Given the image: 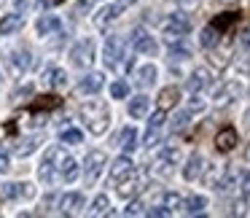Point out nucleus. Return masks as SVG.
Instances as JSON below:
<instances>
[{
    "instance_id": "1",
    "label": "nucleus",
    "mask_w": 250,
    "mask_h": 218,
    "mask_svg": "<svg viewBox=\"0 0 250 218\" xmlns=\"http://www.w3.org/2000/svg\"><path fill=\"white\" fill-rule=\"evenodd\" d=\"M81 119H83V124H86V130L92 132V135H103L110 124L108 103H103V100H86V103L81 105Z\"/></svg>"
},
{
    "instance_id": "2",
    "label": "nucleus",
    "mask_w": 250,
    "mask_h": 218,
    "mask_svg": "<svg viewBox=\"0 0 250 218\" xmlns=\"http://www.w3.org/2000/svg\"><path fill=\"white\" fill-rule=\"evenodd\" d=\"M62 148L60 146H51V148H46V156H43V162H41V167H38V178L43 180V186H51L54 180H60V175H57V162L62 159Z\"/></svg>"
},
{
    "instance_id": "3",
    "label": "nucleus",
    "mask_w": 250,
    "mask_h": 218,
    "mask_svg": "<svg viewBox=\"0 0 250 218\" xmlns=\"http://www.w3.org/2000/svg\"><path fill=\"white\" fill-rule=\"evenodd\" d=\"M191 30V19L188 14L180 8V11L169 14L167 19V30H164V38H167V44H175V41H183V35Z\"/></svg>"
},
{
    "instance_id": "4",
    "label": "nucleus",
    "mask_w": 250,
    "mask_h": 218,
    "mask_svg": "<svg viewBox=\"0 0 250 218\" xmlns=\"http://www.w3.org/2000/svg\"><path fill=\"white\" fill-rule=\"evenodd\" d=\"M129 46H132V51H137V54H143V57H156L159 54L156 38H153L151 33H146L143 27H137L135 33L129 35Z\"/></svg>"
},
{
    "instance_id": "5",
    "label": "nucleus",
    "mask_w": 250,
    "mask_h": 218,
    "mask_svg": "<svg viewBox=\"0 0 250 218\" xmlns=\"http://www.w3.org/2000/svg\"><path fill=\"white\" fill-rule=\"evenodd\" d=\"M3 62H6V67L14 73V76H22V73L30 70V51L24 49V46H14V49L6 51V57H3Z\"/></svg>"
},
{
    "instance_id": "6",
    "label": "nucleus",
    "mask_w": 250,
    "mask_h": 218,
    "mask_svg": "<svg viewBox=\"0 0 250 218\" xmlns=\"http://www.w3.org/2000/svg\"><path fill=\"white\" fill-rule=\"evenodd\" d=\"M105 164H108V156L105 151H89L86 153V170H83V183L86 186H94L103 175Z\"/></svg>"
},
{
    "instance_id": "7",
    "label": "nucleus",
    "mask_w": 250,
    "mask_h": 218,
    "mask_svg": "<svg viewBox=\"0 0 250 218\" xmlns=\"http://www.w3.org/2000/svg\"><path fill=\"white\" fill-rule=\"evenodd\" d=\"M124 46H126V41L121 38V35H108V41H105V51H103V60H105V65L110 67V70H116L119 67V62H121V57H124Z\"/></svg>"
},
{
    "instance_id": "8",
    "label": "nucleus",
    "mask_w": 250,
    "mask_h": 218,
    "mask_svg": "<svg viewBox=\"0 0 250 218\" xmlns=\"http://www.w3.org/2000/svg\"><path fill=\"white\" fill-rule=\"evenodd\" d=\"M70 62L76 67H89V65H92V62H94V41L92 38L78 41V44L70 49Z\"/></svg>"
},
{
    "instance_id": "9",
    "label": "nucleus",
    "mask_w": 250,
    "mask_h": 218,
    "mask_svg": "<svg viewBox=\"0 0 250 218\" xmlns=\"http://www.w3.org/2000/svg\"><path fill=\"white\" fill-rule=\"evenodd\" d=\"M237 146H239V135H237L234 127H223V130L215 135V151L229 153V151H234Z\"/></svg>"
},
{
    "instance_id": "10",
    "label": "nucleus",
    "mask_w": 250,
    "mask_h": 218,
    "mask_svg": "<svg viewBox=\"0 0 250 218\" xmlns=\"http://www.w3.org/2000/svg\"><path fill=\"white\" fill-rule=\"evenodd\" d=\"M57 199H60V213H65V216L81 213V207L86 205V199H83L81 191H67L65 196H57Z\"/></svg>"
},
{
    "instance_id": "11",
    "label": "nucleus",
    "mask_w": 250,
    "mask_h": 218,
    "mask_svg": "<svg viewBox=\"0 0 250 218\" xmlns=\"http://www.w3.org/2000/svg\"><path fill=\"white\" fill-rule=\"evenodd\" d=\"M35 30H38L41 38H49V35H54L62 30V19L57 17V14H43V17L35 22Z\"/></svg>"
},
{
    "instance_id": "12",
    "label": "nucleus",
    "mask_w": 250,
    "mask_h": 218,
    "mask_svg": "<svg viewBox=\"0 0 250 218\" xmlns=\"http://www.w3.org/2000/svg\"><path fill=\"white\" fill-rule=\"evenodd\" d=\"M57 175H60V180H65V183H73V180L78 178V162L73 156H67V153H62V159L57 162Z\"/></svg>"
},
{
    "instance_id": "13",
    "label": "nucleus",
    "mask_w": 250,
    "mask_h": 218,
    "mask_svg": "<svg viewBox=\"0 0 250 218\" xmlns=\"http://www.w3.org/2000/svg\"><path fill=\"white\" fill-rule=\"evenodd\" d=\"M132 170H135L132 156H129V153H121V156L116 159L113 164H110V180H113V183H119L121 178H126V175L132 173Z\"/></svg>"
},
{
    "instance_id": "14",
    "label": "nucleus",
    "mask_w": 250,
    "mask_h": 218,
    "mask_svg": "<svg viewBox=\"0 0 250 218\" xmlns=\"http://www.w3.org/2000/svg\"><path fill=\"white\" fill-rule=\"evenodd\" d=\"M41 143H43V135L41 132H35V135H27V137H19L17 146H14V151H17V156H30L33 151H38Z\"/></svg>"
},
{
    "instance_id": "15",
    "label": "nucleus",
    "mask_w": 250,
    "mask_h": 218,
    "mask_svg": "<svg viewBox=\"0 0 250 218\" xmlns=\"http://www.w3.org/2000/svg\"><path fill=\"white\" fill-rule=\"evenodd\" d=\"M202 173H205V156H202V153H191L186 167H183V178L188 180V183H194V180H199Z\"/></svg>"
},
{
    "instance_id": "16",
    "label": "nucleus",
    "mask_w": 250,
    "mask_h": 218,
    "mask_svg": "<svg viewBox=\"0 0 250 218\" xmlns=\"http://www.w3.org/2000/svg\"><path fill=\"white\" fill-rule=\"evenodd\" d=\"M237 97H239V87H237V84H234V81L223 84V87L215 92V108H229Z\"/></svg>"
},
{
    "instance_id": "17",
    "label": "nucleus",
    "mask_w": 250,
    "mask_h": 218,
    "mask_svg": "<svg viewBox=\"0 0 250 218\" xmlns=\"http://www.w3.org/2000/svg\"><path fill=\"white\" fill-rule=\"evenodd\" d=\"M24 27V14L14 11V14H6L0 17V35H14Z\"/></svg>"
},
{
    "instance_id": "18",
    "label": "nucleus",
    "mask_w": 250,
    "mask_h": 218,
    "mask_svg": "<svg viewBox=\"0 0 250 218\" xmlns=\"http://www.w3.org/2000/svg\"><path fill=\"white\" fill-rule=\"evenodd\" d=\"M205 87H210V70H207V67H196V70L188 76V81H186V89H188L191 94H196Z\"/></svg>"
},
{
    "instance_id": "19",
    "label": "nucleus",
    "mask_w": 250,
    "mask_h": 218,
    "mask_svg": "<svg viewBox=\"0 0 250 218\" xmlns=\"http://www.w3.org/2000/svg\"><path fill=\"white\" fill-rule=\"evenodd\" d=\"M103 87H105L103 73H86V76L78 81V92H83V94H97Z\"/></svg>"
},
{
    "instance_id": "20",
    "label": "nucleus",
    "mask_w": 250,
    "mask_h": 218,
    "mask_svg": "<svg viewBox=\"0 0 250 218\" xmlns=\"http://www.w3.org/2000/svg\"><path fill=\"white\" fill-rule=\"evenodd\" d=\"M41 78H43V84H46V87H51V89H62L67 84V73L62 70V67H54V65L46 67Z\"/></svg>"
},
{
    "instance_id": "21",
    "label": "nucleus",
    "mask_w": 250,
    "mask_h": 218,
    "mask_svg": "<svg viewBox=\"0 0 250 218\" xmlns=\"http://www.w3.org/2000/svg\"><path fill=\"white\" fill-rule=\"evenodd\" d=\"M135 78H137V87L140 89H148V87H153V84H156V78H159V70H156V65H151V62H148V65H143L140 70L135 73Z\"/></svg>"
},
{
    "instance_id": "22",
    "label": "nucleus",
    "mask_w": 250,
    "mask_h": 218,
    "mask_svg": "<svg viewBox=\"0 0 250 218\" xmlns=\"http://www.w3.org/2000/svg\"><path fill=\"white\" fill-rule=\"evenodd\" d=\"M237 22H239V11H226V14H218V17L212 19V27H215L221 35H226Z\"/></svg>"
},
{
    "instance_id": "23",
    "label": "nucleus",
    "mask_w": 250,
    "mask_h": 218,
    "mask_svg": "<svg viewBox=\"0 0 250 218\" xmlns=\"http://www.w3.org/2000/svg\"><path fill=\"white\" fill-rule=\"evenodd\" d=\"M180 207H183L186 216H194V213H202L207 207V196L205 194H191L186 199H180Z\"/></svg>"
},
{
    "instance_id": "24",
    "label": "nucleus",
    "mask_w": 250,
    "mask_h": 218,
    "mask_svg": "<svg viewBox=\"0 0 250 218\" xmlns=\"http://www.w3.org/2000/svg\"><path fill=\"white\" fill-rule=\"evenodd\" d=\"M148 108H151V100H148L146 94H137V97L129 100V116L132 119H146Z\"/></svg>"
},
{
    "instance_id": "25",
    "label": "nucleus",
    "mask_w": 250,
    "mask_h": 218,
    "mask_svg": "<svg viewBox=\"0 0 250 218\" xmlns=\"http://www.w3.org/2000/svg\"><path fill=\"white\" fill-rule=\"evenodd\" d=\"M60 105H62V97H57V94H43V97H38L30 108H33L35 113H41V110L46 113V110H57Z\"/></svg>"
},
{
    "instance_id": "26",
    "label": "nucleus",
    "mask_w": 250,
    "mask_h": 218,
    "mask_svg": "<svg viewBox=\"0 0 250 218\" xmlns=\"http://www.w3.org/2000/svg\"><path fill=\"white\" fill-rule=\"evenodd\" d=\"M178 100H180V89L178 87H164L162 92H159V108H175L178 105Z\"/></svg>"
},
{
    "instance_id": "27",
    "label": "nucleus",
    "mask_w": 250,
    "mask_h": 218,
    "mask_svg": "<svg viewBox=\"0 0 250 218\" xmlns=\"http://www.w3.org/2000/svg\"><path fill=\"white\" fill-rule=\"evenodd\" d=\"M119 11H121V6H105V8H100L97 17H94V24H97L100 30H105L116 17H119Z\"/></svg>"
},
{
    "instance_id": "28",
    "label": "nucleus",
    "mask_w": 250,
    "mask_h": 218,
    "mask_svg": "<svg viewBox=\"0 0 250 218\" xmlns=\"http://www.w3.org/2000/svg\"><path fill=\"white\" fill-rule=\"evenodd\" d=\"M119 146L124 148V153H132L137 148V130L135 127H124L119 135Z\"/></svg>"
},
{
    "instance_id": "29",
    "label": "nucleus",
    "mask_w": 250,
    "mask_h": 218,
    "mask_svg": "<svg viewBox=\"0 0 250 218\" xmlns=\"http://www.w3.org/2000/svg\"><path fill=\"white\" fill-rule=\"evenodd\" d=\"M137 191H140V183H137V178H135V170H132V173L126 175V178H121V180H119V194L126 199V196H135Z\"/></svg>"
},
{
    "instance_id": "30",
    "label": "nucleus",
    "mask_w": 250,
    "mask_h": 218,
    "mask_svg": "<svg viewBox=\"0 0 250 218\" xmlns=\"http://www.w3.org/2000/svg\"><path fill=\"white\" fill-rule=\"evenodd\" d=\"M188 124H191V110H178V113L172 116V121H169V130H172V132H183Z\"/></svg>"
},
{
    "instance_id": "31",
    "label": "nucleus",
    "mask_w": 250,
    "mask_h": 218,
    "mask_svg": "<svg viewBox=\"0 0 250 218\" xmlns=\"http://www.w3.org/2000/svg\"><path fill=\"white\" fill-rule=\"evenodd\" d=\"M218 41H221V33H218V30L212 27V24H210V27H205V30H202V35H199V44L205 46V49H212V46H215Z\"/></svg>"
},
{
    "instance_id": "32",
    "label": "nucleus",
    "mask_w": 250,
    "mask_h": 218,
    "mask_svg": "<svg viewBox=\"0 0 250 218\" xmlns=\"http://www.w3.org/2000/svg\"><path fill=\"white\" fill-rule=\"evenodd\" d=\"M92 216H105V213H110V199H108V194H100V196H94V202H92Z\"/></svg>"
},
{
    "instance_id": "33",
    "label": "nucleus",
    "mask_w": 250,
    "mask_h": 218,
    "mask_svg": "<svg viewBox=\"0 0 250 218\" xmlns=\"http://www.w3.org/2000/svg\"><path fill=\"white\" fill-rule=\"evenodd\" d=\"M62 143H67V146H78V143H83V132L81 130H73V127H62Z\"/></svg>"
},
{
    "instance_id": "34",
    "label": "nucleus",
    "mask_w": 250,
    "mask_h": 218,
    "mask_svg": "<svg viewBox=\"0 0 250 218\" xmlns=\"http://www.w3.org/2000/svg\"><path fill=\"white\" fill-rule=\"evenodd\" d=\"M126 94H129V84H126V81H121V78H119V81L110 84V97H113V100H124Z\"/></svg>"
},
{
    "instance_id": "35",
    "label": "nucleus",
    "mask_w": 250,
    "mask_h": 218,
    "mask_svg": "<svg viewBox=\"0 0 250 218\" xmlns=\"http://www.w3.org/2000/svg\"><path fill=\"white\" fill-rule=\"evenodd\" d=\"M33 94H35V87H33V84H24L22 89H17V92L11 94V103H22V100L33 97Z\"/></svg>"
},
{
    "instance_id": "36",
    "label": "nucleus",
    "mask_w": 250,
    "mask_h": 218,
    "mask_svg": "<svg viewBox=\"0 0 250 218\" xmlns=\"http://www.w3.org/2000/svg\"><path fill=\"white\" fill-rule=\"evenodd\" d=\"M35 196V186L33 183H17V199H33Z\"/></svg>"
},
{
    "instance_id": "37",
    "label": "nucleus",
    "mask_w": 250,
    "mask_h": 218,
    "mask_svg": "<svg viewBox=\"0 0 250 218\" xmlns=\"http://www.w3.org/2000/svg\"><path fill=\"white\" fill-rule=\"evenodd\" d=\"M164 121H167V110H164V108H159L156 113L151 116V121H148V127H153V130H162V127H164Z\"/></svg>"
},
{
    "instance_id": "38",
    "label": "nucleus",
    "mask_w": 250,
    "mask_h": 218,
    "mask_svg": "<svg viewBox=\"0 0 250 218\" xmlns=\"http://www.w3.org/2000/svg\"><path fill=\"white\" fill-rule=\"evenodd\" d=\"M0 199H17V183H3L0 186Z\"/></svg>"
},
{
    "instance_id": "39",
    "label": "nucleus",
    "mask_w": 250,
    "mask_h": 218,
    "mask_svg": "<svg viewBox=\"0 0 250 218\" xmlns=\"http://www.w3.org/2000/svg\"><path fill=\"white\" fill-rule=\"evenodd\" d=\"M159 132H162V130H153V127H148V132H146V146H148V148H151V146H159V137H162Z\"/></svg>"
},
{
    "instance_id": "40",
    "label": "nucleus",
    "mask_w": 250,
    "mask_h": 218,
    "mask_svg": "<svg viewBox=\"0 0 250 218\" xmlns=\"http://www.w3.org/2000/svg\"><path fill=\"white\" fill-rule=\"evenodd\" d=\"M188 110H191V113H196V110H205V100L196 97V94H191V100H188Z\"/></svg>"
},
{
    "instance_id": "41",
    "label": "nucleus",
    "mask_w": 250,
    "mask_h": 218,
    "mask_svg": "<svg viewBox=\"0 0 250 218\" xmlns=\"http://www.w3.org/2000/svg\"><path fill=\"white\" fill-rule=\"evenodd\" d=\"M140 213H146V210H143V199H135V202H132V205L124 210V216H140Z\"/></svg>"
},
{
    "instance_id": "42",
    "label": "nucleus",
    "mask_w": 250,
    "mask_h": 218,
    "mask_svg": "<svg viewBox=\"0 0 250 218\" xmlns=\"http://www.w3.org/2000/svg\"><path fill=\"white\" fill-rule=\"evenodd\" d=\"M11 8H14V11H19V14H24L30 8V0H11Z\"/></svg>"
},
{
    "instance_id": "43",
    "label": "nucleus",
    "mask_w": 250,
    "mask_h": 218,
    "mask_svg": "<svg viewBox=\"0 0 250 218\" xmlns=\"http://www.w3.org/2000/svg\"><path fill=\"white\" fill-rule=\"evenodd\" d=\"M8 156H6V151H0V173H8Z\"/></svg>"
},
{
    "instance_id": "44",
    "label": "nucleus",
    "mask_w": 250,
    "mask_h": 218,
    "mask_svg": "<svg viewBox=\"0 0 250 218\" xmlns=\"http://www.w3.org/2000/svg\"><path fill=\"white\" fill-rule=\"evenodd\" d=\"M175 3H178V6H183V8H194L199 0H175Z\"/></svg>"
},
{
    "instance_id": "45",
    "label": "nucleus",
    "mask_w": 250,
    "mask_h": 218,
    "mask_svg": "<svg viewBox=\"0 0 250 218\" xmlns=\"http://www.w3.org/2000/svg\"><path fill=\"white\" fill-rule=\"evenodd\" d=\"M218 6H226V3H239V0H215Z\"/></svg>"
},
{
    "instance_id": "46",
    "label": "nucleus",
    "mask_w": 250,
    "mask_h": 218,
    "mask_svg": "<svg viewBox=\"0 0 250 218\" xmlns=\"http://www.w3.org/2000/svg\"><path fill=\"white\" fill-rule=\"evenodd\" d=\"M135 0H119V6H132Z\"/></svg>"
},
{
    "instance_id": "47",
    "label": "nucleus",
    "mask_w": 250,
    "mask_h": 218,
    "mask_svg": "<svg viewBox=\"0 0 250 218\" xmlns=\"http://www.w3.org/2000/svg\"><path fill=\"white\" fill-rule=\"evenodd\" d=\"M51 3H62V0H51Z\"/></svg>"
}]
</instances>
